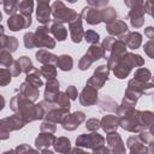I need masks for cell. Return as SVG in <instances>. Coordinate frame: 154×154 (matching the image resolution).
<instances>
[{"instance_id": "cell-1", "label": "cell", "mask_w": 154, "mask_h": 154, "mask_svg": "<svg viewBox=\"0 0 154 154\" xmlns=\"http://www.w3.org/2000/svg\"><path fill=\"white\" fill-rule=\"evenodd\" d=\"M140 111L131 108L129 109L125 114L120 116L119 118V126H122L124 130L126 131H131V132H137L143 130L142 125H141V120H140Z\"/></svg>"}, {"instance_id": "cell-2", "label": "cell", "mask_w": 154, "mask_h": 154, "mask_svg": "<svg viewBox=\"0 0 154 154\" xmlns=\"http://www.w3.org/2000/svg\"><path fill=\"white\" fill-rule=\"evenodd\" d=\"M51 12L53 14L54 22H59V23H70L78 16L76 11H73L72 8H67L61 1L53 2L51 7Z\"/></svg>"}, {"instance_id": "cell-3", "label": "cell", "mask_w": 154, "mask_h": 154, "mask_svg": "<svg viewBox=\"0 0 154 154\" xmlns=\"http://www.w3.org/2000/svg\"><path fill=\"white\" fill-rule=\"evenodd\" d=\"M49 28L47 25H41L36 29V31L34 32V43L35 47L38 48H54L55 47V41L54 38H52L49 35Z\"/></svg>"}, {"instance_id": "cell-4", "label": "cell", "mask_w": 154, "mask_h": 154, "mask_svg": "<svg viewBox=\"0 0 154 154\" xmlns=\"http://www.w3.org/2000/svg\"><path fill=\"white\" fill-rule=\"evenodd\" d=\"M105 143V138L99 135L97 132H91V134H82L81 136L77 137L76 140V144L79 147H88L91 148L93 150L103 146Z\"/></svg>"}, {"instance_id": "cell-5", "label": "cell", "mask_w": 154, "mask_h": 154, "mask_svg": "<svg viewBox=\"0 0 154 154\" xmlns=\"http://www.w3.org/2000/svg\"><path fill=\"white\" fill-rule=\"evenodd\" d=\"M108 73H109V69L107 67V65H100L94 71L93 76L87 81V85H90L95 89H100L107 81Z\"/></svg>"}, {"instance_id": "cell-6", "label": "cell", "mask_w": 154, "mask_h": 154, "mask_svg": "<svg viewBox=\"0 0 154 154\" xmlns=\"http://www.w3.org/2000/svg\"><path fill=\"white\" fill-rule=\"evenodd\" d=\"M84 119H85V114L83 113V112H81V111H76V112H73V113H67L65 117H64V119L61 120V125H63V128L65 129V130H69V131H72V130H75V129H77L78 128V125L82 123V122H84Z\"/></svg>"}, {"instance_id": "cell-7", "label": "cell", "mask_w": 154, "mask_h": 154, "mask_svg": "<svg viewBox=\"0 0 154 154\" xmlns=\"http://www.w3.org/2000/svg\"><path fill=\"white\" fill-rule=\"evenodd\" d=\"M7 24H8L10 30H12V31H18V30L29 28V26L31 25V17H26V16H23V14L13 13V14H11V17L8 18Z\"/></svg>"}, {"instance_id": "cell-8", "label": "cell", "mask_w": 154, "mask_h": 154, "mask_svg": "<svg viewBox=\"0 0 154 154\" xmlns=\"http://www.w3.org/2000/svg\"><path fill=\"white\" fill-rule=\"evenodd\" d=\"M69 31H70V36L72 42L75 43H79L83 40V28H82V17L81 14H78L73 20H71L69 23Z\"/></svg>"}, {"instance_id": "cell-9", "label": "cell", "mask_w": 154, "mask_h": 154, "mask_svg": "<svg viewBox=\"0 0 154 154\" xmlns=\"http://www.w3.org/2000/svg\"><path fill=\"white\" fill-rule=\"evenodd\" d=\"M118 37H119L120 41H123L125 43L126 47H129L131 49L138 48L141 46V43H142V35L140 32H137V31H132V32L126 31V32L119 35Z\"/></svg>"}, {"instance_id": "cell-10", "label": "cell", "mask_w": 154, "mask_h": 154, "mask_svg": "<svg viewBox=\"0 0 154 154\" xmlns=\"http://www.w3.org/2000/svg\"><path fill=\"white\" fill-rule=\"evenodd\" d=\"M106 141H107V144H108V149L109 152H113V153H124L125 152V147L123 146V141H122V137L118 132L113 131V132H109L106 137Z\"/></svg>"}, {"instance_id": "cell-11", "label": "cell", "mask_w": 154, "mask_h": 154, "mask_svg": "<svg viewBox=\"0 0 154 154\" xmlns=\"http://www.w3.org/2000/svg\"><path fill=\"white\" fill-rule=\"evenodd\" d=\"M97 89L90 87V85H85V88L82 90L81 95H79V102L83 106H91L94 103H96L97 101Z\"/></svg>"}, {"instance_id": "cell-12", "label": "cell", "mask_w": 154, "mask_h": 154, "mask_svg": "<svg viewBox=\"0 0 154 154\" xmlns=\"http://www.w3.org/2000/svg\"><path fill=\"white\" fill-rule=\"evenodd\" d=\"M81 17H82L88 24H91V25H95V24H99V23L102 22L100 10H97V8H95V7H84V8L82 10Z\"/></svg>"}, {"instance_id": "cell-13", "label": "cell", "mask_w": 154, "mask_h": 154, "mask_svg": "<svg viewBox=\"0 0 154 154\" xmlns=\"http://www.w3.org/2000/svg\"><path fill=\"white\" fill-rule=\"evenodd\" d=\"M129 18L131 22V25L134 28H140L144 23V5L138 7H132L129 11Z\"/></svg>"}, {"instance_id": "cell-14", "label": "cell", "mask_w": 154, "mask_h": 154, "mask_svg": "<svg viewBox=\"0 0 154 154\" xmlns=\"http://www.w3.org/2000/svg\"><path fill=\"white\" fill-rule=\"evenodd\" d=\"M59 94V82L55 78L47 79L46 89H45V100L49 102H55Z\"/></svg>"}, {"instance_id": "cell-15", "label": "cell", "mask_w": 154, "mask_h": 154, "mask_svg": "<svg viewBox=\"0 0 154 154\" xmlns=\"http://www.w3.org/2000/svg\"><path fill=\"white\" fill-rule=\"evenodd\" d=\"M19 91H20V95H23L24 97L29 99L30 101H36L38 99V88H36L35 85L30 84L29 82H23L19 87Z\"/></svg>"}, {"instance_id": "cell-16", "label": "cell", "mask_w": 154, "mask_h": 154, "mask_svg": "<svg viewBox=\"0 0 154 154\" xmlns=\"http://www.w3.org/2000/svg\"><path fill=\"white\" fill-rule=\"evenodd\" d=\"M69 113V109L67 108H64V107H55L51 111H48L46 114H45V118L46 120L48 122H52V123H61V120L64 119V117Z\"/></svg>"}, {"instance_id": "cell-17", "label": "cell", "mask_w": 154, "mask_h": 154, "mask_svg": "<svg viewBox=\"0 0 154 154\" xmlns=\"http://www.w3.org/2000/svg\"><path fill=\"white\" fill-rule=\"evenodd\" d=\"M101 128L105 130V132L109 134V132H113L117 130V128L119 126V118L117 116H113V114H108V116H105L102 119H101Z\"/></svg>"}, {"instance_id": "cell-18", "label": "cell", "mask_w": 154, "mask_h": 154, "mask_svg": "<svg viewBox=\"0 0 154 154\" xmlns=\"http://www.w3.org/2000/svg\"><path fill=\"white\" fill-rule=\"evenodd\" d=\"M54 141H55V137L53 135H51L48 132H41L37 136V138L35 140V144H36V148L42 152V150L47 149V147L52 146L54 143Z\"/></svg>"}, {"instance_id": "cell-19", "label": "cell", "mask_w": 154, "mask_h": 154, "mask_svg": "<svg viewBox=\"0 0 154 154\" xmlns=\"http://www.w3.org/2000/svg\"><path fill=\"white\" fill-rule=\"evenodd\" d=\"M107 31L109 35L112 36H119L124 32L128 31V25L125 24V22L123 20H118V19H114L113 22L108 23L107 24Z\"/></svg>"}, {"instance_id": "cell-20", "label": "cell", "mask_w": 154, "mask_h": 154, "mask_svg": "<svg viewBox=\"0 0 154 154\" xmlns=\"http://www.w3.org/2000/svg\"><path fill=\"white\" fill-rule=\"evenodd\" d=\"M36 18L42 24L51 22V7L48 4H37Z\"/></svg>"}, {"instance_id": "cell-21", "label": "cell", "mask_w": 154, "mask_h": 154, "mask_svg": "<svg viewBox=\"0 0 154 154\" xmlns=\"http://www.w3.org/2000/svg\"><path fill=\"white\" fill-rule=\"evenodd\" d=\"M128 147L131 153H143V152H150L146 148V144L140 140L138 136H131L128 138Z\"/></svg>"}, {"instance_id": "cell-22", "label": "cell", "mask_w": 154, "mask_h": 154, "mask_svg": "<svg viewBox=\"0 0 154 154\" xmlns=\"http://www.w3.org/2000/svg\"><path fill=\"white\" fill-rule=\"evenodd\" d=\"M49 31L54 35V37L58 41H64L67 36V29L64 26L63 23H59V22L52 23V25L49 26Z\"/></svg>"}, {"instance_id": "cell-23", "label": "cell", "mask_w": 154, "mask_h": 154, "mask_svg": "<svg viewBox=\"0 0 154 154\" xmlns=\"http://www.w3.org/2000/svg\"><path fill=\"white\" fill-rule=\"evenodd\" d=\"M57 55L48 52L47 49H40L37 53H36V59L38 63L41 64H52V65H55V61H57Z\"/></svg>"}, {"instance_id": "cell-24", "label": "cell", "mask_w": 154, "mask_h": 154, "mask_svg": "<svg viewBox=\"0 0 154 154\" xmlns=\"http://www.w3.org/2000/svg\"><path fill=\"white\" fill-rule=\"evenodd\" d=\"M55 66L59 67L60 70L63 71H70L73 66V60L70 55L67 54H61L57 58V61H55Z\"/></svg>"}, {"instance_id": "cell-25", "label": "cell", "mask_w": 154, "mask_h": 154, "mask_svg": "<svg viewBox=\"0 0 154 154\" xmlns=\"http://www.w3.org/2000/svg\"><path fill=\"white\" fill-rule=\"evenodd\" d=\"M25 81L29 82L30 84L35 85L36 88H40V87L43 84V82H42V79H41L40 70H37V69H35V67H34L31 71H29V72L26 73V78H25Z\"/></svg>"}, {"instance_id": "cell-26", "label": "cell", "mask_w": 154, "mask_h": 154, "mask_svg": "<svg viewBox=\"0 0 154 154\" xmlns=\"http://www.w3.org/2000/svg\"><path fill=\"white\" fill-rule=\"evenodd\" d=\"M140 120H141V125L143 130H150L153 122H154V116L153 112L150 111H144L140 113Z\"/></svg>"}, {"instance_id": "cell-27", "label": "cell", "mask_w": 154, "mask_h": 154, "mask_svg": "<svg viewBox=\"0 0 154 154\" xmlns=\"http://www.w3.org/2000/svg\"><path fill=\"white\" fill-rule=\"evenodd\" d=\"M32 8H34V0H18V10L20 14L31 17Z\"/></svg>"}, {"instance_id": "cell-28", "label": "cell", "mask_w": 154, "mask_h": 154, "mask_svg": "<svg viewBox=\"0 0 154 154\" xmlns=\"http://www.w3.org/2000/svg\"><path fill=\"white\" fill-rule=\"evenodd\" d=\"M54 149L59 153H66L70 150V140L66 138V137H59V138H55L54 143Z\"/></svg>"}, {"instance_id": "cell-29", "label": "cell", "mask_w": 154, "mask_h": 154, "mask_svg": "<svg viewBox=\"0 0 154 154\" xmlns=\"http://www.w3.org/2000/svg\"><path fill=\"white\" fill-rule=\"evenodd\" d=\"M87 54L91 58L93 61L103 58V49H102V46H101V45H97V43H93V45L90 46V48L88 49Z\"/></svg>"}, {"instance_id": "cell-30", "label": "cell", "mask_w": 154, "mask_h": 154, "mask_svg": "<svg viewBox=\"0 0 154 154\" xmlns=\"http://www.w3.org/2000/svg\"><path fill=\"white\" fill-rule=\"evenodd\" d=\"M2 47L4 49L8 51L10 53H13L18 47V41L13 36H2Z\"/></svg>"}, {"instance_id": "cell-31", "label": "cell", "mask_w": 154, "mask_h": 154, "mask_svg": "<svg viewBox=\"0 0 154 154\" xmlns=\"http://www.w3.org/2000/svg\"><path fill=\"white\" fill-rule=\"evenodd\" d=\"M100 12H101L102 22H105L107 24L113 22L114 19H117V13H116V10L113 7H105V8L100 10Z\"/></svg>"}, {"instance_id": "cell-32", "label": "cell", "mask_w": 154, "mask_h": 154, "mask_svg": "<svg viewBox=\"0 0 154 154\" xmlns=\"http://www.w3.org/2000/svg\"><path fill=\"white\" fill-rule=\"evenodd\" d=\"M40 73H41V76L46 77L47 79L55 78V77H57V69H55V65L45 64V65L40 69Z\"/></svg>"}, {"instance_id": "cell-33", "label": "cell", "mask_w": 154, "mask_h": 154, "mask_svg": "<svg viewBox=\"0 0 154 154\" xmlns=\"http://www.w3.org/2000/svg\"><path fill=\"white\" fill-rule=\"evenodd\" d=\"M135 79L137 81H141V82H150L152 81V73L148 69H144V67H140L135 71V76H134Z\"/></svg>"}, {"instance_id": "cell-34", "label": "cell", "mask_w": 154, "mask_h": 154, "mask_svg": "<svg viewBox=\"0 0 154 154\" xmlns=\"http://www.w3.org/2000/svg\"><path fill=\"white\" fill-rule=\"evenodd\" d=\"M100 106H101V109H107V111H116L118 105L116 103L114 100H112L109 96H103L101 100H100Z\"/></svg>"}, {"instance_id": "cell-35", "label": "cell", "mask_w": 154, "mask_h": 154, "mask_svg": "<svg viewBox=\"0 0 154 154\" xmlns=\"http://www.w3.org/2000/svg\"><path fill=\"white\" fill-rule=\"evenodd\" d=\"M13 58L11 55V53L6 49H1L0 51V66H4V67H10L13 63Z\"/></svg>"}, {"instance_id": "cell-36", "label": "cell", "mask_w": 154, "mask_h": 154, "mask_svg": "<svg viewBox=\"0 0 154 154\" xmlns=\"http://www.w3.org/2000/svg\"><path fill=\"white\" fill-rule=\"evenodd\" d=\"M17 61H18V64H19V66H20L22 72H24L25 75H26L29 71H31V70L34 69V66H32V64H31V60H30L28 57H25V55L20 57Z\"/></svg>"}, {"instance_id": "cell-37", "label": "cell", "mask_w": 154, "mask_h": 154, "mask_svg": "<svg viewBox=\"0 0 154 154\" xmlns=\"http://www.w3.org/2000/svg\"><path fill=\"white\" fill-rule=\"evenodd\" d=\"M4 10L7 14H13L18 10V0H2Z\"/></svg>"}, {"instance_id": "cell-38", "label": "cell", "mask_w": 154, "mask_h": 154, "mask_svg": "<svg viewBox=\"0 0 154 154\" xmlns=\"http://www.w3.org/2000/svg\"><path fill=\"white\" fill-rule=\"evenodd\" d=\"M55 103H57L59 107H64V108H67V109H70V107H71V105H70V99H69V96L66 95V93H60V91H59L58 97H57V100H55Z\"/></svg>"}, {"instance_id": "cell-39", "label": "cell", "mask_w": 154, "mask_h": 154, "mask_svg": "<svg viewBox=\"0 0 154 154\" xmlns=\"http://www.w3.org/2000/svg\"><path fill=\"white\" fill-rule=\"evenodd\" d=\"M11 77L12 75L10 72V69H0V85L1 87L10 84Z\"/></svg>"}, {"instance_id": "cell-40", "label": "cell", "mask_w": 154, "mask_h": 154, "mask_svg": "<svg viewBox=\"0 0 154 154\" xmlns=\"http://www.w3.org/2000/svg\"><path fill=\"white\" fill-rule=\"evenodd\" d=\"M83 38L87 41V42H89V43H97L99 42V34L97 32H95V31H93V30H87V31H84V34H83Z\"/></svg>"}, {"instance_id": "cell-41", "label": "cell", "mask_w": 154, "mask_h": 154, "mask_svg": "<svg viewBox=\"0 0 154 154\" xmlns=\"http://www.w3.org/2000/svg\"><path fill=\"white\" fill-rule=\"evenodd\" d=\"M93 63H94V61L91 60V58H90V57H89V55L85 53V54L82 57V59L79 60V64H78V66H79V70H82V71H84V70H88Z\"/></svg>"}, {"instance_id": "cell-42", "label": "cell", "mask_w": 154, "mask_h": 154, "mask_svg": "<svg viewBox=\"0 0 154 154\" xmlns=\"http://www.w3.org/2000/svg\"><path fill=\"white\" fill-rule=\"evenodd\" d=\"M85 128H87L88 130H90V131H96V130H99V129L101 128V123H100L99 119L91 118V119H88V120H87Z\"/></svg>"}, {"instance_id": "cell-43", "label": "cell", "mask_w": 154, "mask_h": 154, "mask_svg": "<svg viewBox=\"0 0 154 154\" xmlns=\"http://www.w3.org/2000/svg\"><path fill=\"white\" fill-rule=\"evenodd\" d=\"M55 129H57V128H55L54 123L48 122V120L43 122V123L41 124V126H40L41 132H48V134H54V132H55Z\"/></svg>"}, {"instance_id": "cell-44", "label": "cell", "mask_w": 154, "mask_h": 154, "mask_svg": "<svg viewBox=\"0 0 154 154\" xmlns=\"http://www.w3.org/2000/svg\"><path fill=\"white\" fill-rule=\"evenodd\" d=\"M24 46L28 49H31V48L35 47V43H34V32L29 31V32H26L24 35Z\"/></svg>"}, {"instance_id": "cell-45", "label": "cell", "mask_w": 154, "mask_h": 154, "mask_svg": "<svg viewBox=\"0 0 154 154\" xmlns=\"http://www.w3.org/2000/svg\"><path fill=\"white\" fill-rule=\"evenodd\" d=\"M8 136H10V131L6 128L2 119H0V140H7Z\"/></svg>"}, {"instance_id": "cell-46", "label": "cell", "mask_w": 154, "mask_h": 154, "mask_svg": "<svg viewBox=\"0 0 154 154\" xmlns=\"http://www.w3.org/2000/svg\"><path fill=\"white\" fill-rule=\"evenodd\" d=\"M65 93H66V95L69 96L70 100H76L77 96H78V91H77V88H76L75 85H70V87H67V89H66Z\"/></svg>"}, {"instance_id": "cell-47", "label": "cell", "mask_w": 154, "mask_h": 154, "mask_svg": "<svg viewBox=\"0 0 154 154\" xmlns=\"http://www.w3.org/2000/svg\"><path fill=\"white\" fill-rule=\"evenodd\" d=\"M144 52H146L150 58L154 57V43H153V38L149 40L147 43H144Z\"/></svg>"}, {"instance_id": "cell-48", "label": "cell", "mask_w": 154, "mask_h": 154, "mask_svg": "<svg viewBox=\"0 0 154 154\" xmlns=\"http://www.w3.org/2000/svg\"><path fill=\"white\" fill-rule=\"evenodd\" d=\"M8 69H10V72H11V75H12L13 77L18 76V75L22 72L20 66H19V64H18V61H17V60H16V61H13V63H12V65H11Z\"/></svg>"}, {"instance_id": "cell-49", "label": "cell", "mask_w": 154, "mask_h": 154, "mask_svg": "<svg viewBox=\"0 0 154 154\" xmlns=\"http://www.w3.org/2000/svg\"><path fill=\"white\" fill-rule=\"evenodd\" d=\"M124 2H125V5H126L128 7L132 8V7L143 6L144 2H146V0H124Z\"/></svg>"}, {"instance_id": "cell-50", "label": "cell", "mask_w": 154, "mask_h": 154, "mask_svg": "<svg viewBox=\"0 0 154 154\" xmlns=\"http://www.w3.org/2000/svg\"><path fill=\"white\" fill-rule=\"evenodd\" d=\"M87 2L91 7H103L107 5L108 0H87Z\"/></svg>"}, {"instance_id": "cell-51", "label": "cell", "mask_w": 154, "mask_h": 154, "mask_svg": "<svg viewBox=\"0 0 154 154\" xmlns=\"http://www.w3.org/2000/svg\"><path fill=\"white\" fill-rule=\"evenodd\" d=\"M144 35H146L149 40H152V38L154 37V29H153V26H148V28L144 30Z\"/></svg>"}, {"instance_id": "cell-52", "label": "cell", "mask_w": 154, "mask_h": 154, "mask_svg": "<svg viewBox=\"0 0 154 154\" xmlns=\"http://www.w3.org/2000/svg\"><path fill=\"white\" fill-rule=\"evenodd\" d=\"M28 150H34V149H31V148L28 147L26 144H22V146H19L18 148L14 149V152H18V153H23V152H28Z\"/></svg>"}, {"instance_id": "cell-53", "label": "cell", "mask_w": 154, "mask_h": 154, "mask_svg": "<svg viewBox=\"0 0 154 154\" xmlns=\"http://www.w3.org/2000/svg\"><path fill=\"white\" fill-rule=\"evenodd\" d=\"M4 106H5V99L2 95H0V111L4 108Z\"/></svg>"}, {"instance_id": "cell-54", "label": "cell", "mask_w": 154, "mask_h": 154, "mask_svg": "<svg viewBox=\"0 0 154 154\" xmlns=\"http://www.w3.org/2000/svg\"><path fill=\"white\" fill-rule=\"evenodd\" d=\"M37 4H49V0H36Z\"/></svg>"}, {"instance_id": "cell-55", "label": "cell", "mask_w": 154, "mask_h": 154, "mask_svg": "<svg viewBox=\"0 0 154 154\" xmlns=\"http://www.w3.org/2000/svg\"><path fill=\"white\" fill-rule=\"evenodd\" d=\"M4 31H5L4 26H2V25H0V37H1V36H4Z\"/></svg>"}, {"instance_id": "cell-56", "label": "cell", "mask_w": 154, "mask_h": 154, "mask_svg": "<svg viewBox=\"0 0 154 154\" xmlns=\"http://www.w3.org/2000/svg\"><path fill=\"white\" fill-rule=\"evenodd\" d=\"M1 49H4V47H2V36L0 37V51Z\"/></svg>"}, {"instance_id": "cell-57", "label": "cell", "mask_w": 154, "mask_h": 154, "mask_svg": "<svg viewBox=\"0 0 154 154\" xmlns=\"http://www.w3.org/2000/svg\"><path fill=\"white\" fill-rule=\"evenodd\" d=\"M66 1H69V2H71V4H73V2H76L77 0H66Z\"/></svg>"}, {"instance_id": "cell-58", "label": "cell", "mask_w": 154, "mask_h": 154, "mask_svg": "<svg viewBox=\"0 0 154 154\" xmlns=\"http://www.w3.org/2000/svg\"><path fill=\"white\" fill-rule=\"evenodd\" d=\"M1 18H2V14H1V12H0V22H1Z\"/></svg>"}, {"instance_id": "cell-59", "label": "cell", "mask_w": 154, "mask_h": 154, "mask_svg": "<svg viewBox=\"0 0 154 154\" xmlns=\"http://www.w3.org/2000/svg\"><path fill=\"white\" fill-rule=\"evenodd\" d=\"M1 2H2V0H0V4H1Z\"/></svg>"}]
</instances>
